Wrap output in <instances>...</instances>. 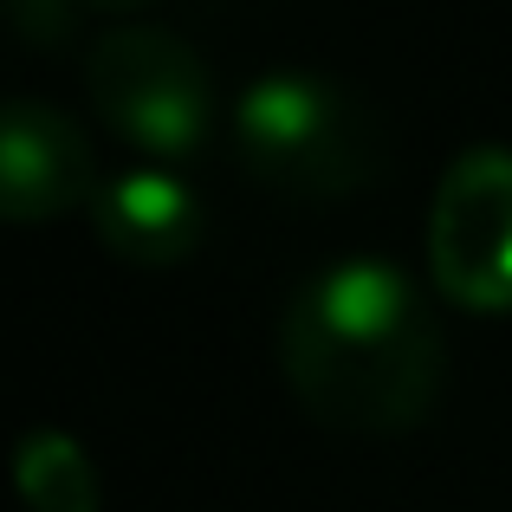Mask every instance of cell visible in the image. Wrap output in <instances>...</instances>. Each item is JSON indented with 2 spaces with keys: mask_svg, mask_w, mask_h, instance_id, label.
Listing matches in <instances>:
<instances>
[{
  "mask_svg": "<svg viewBox=\"0 0 512 512\" xmlns=\"http://www.w3.org/2000/svg\"><path fill=\"white\" fill-rule=\"evenodd\" d=\"M91 234L124 266H182L208 240V208L175 169H117L91 195Z\"/></svg>",
  "mask_w": 512,
  "mask_h": 512,
  "instance_id": "6",
  "label": "cell"
},
{
  "mask_svg": "<svg viewBox=\"0 0 512 512\" xmlns=\"http://www.w3.org/2000/svg\"><path fill=\"white\" fill-rule=\"evenodd\" d=\"M91 195H98V163L85 130L39 98H13L0 124V214L13 227H39L91 208Z\"/></svg>",
  "mask_w": 512,
  "mask_h": 512,
  "instance_id": "5",
  "label": "cell"
},
{
  "mask_svg": "<svg viewBox=\"0 0 512 512\" xmlns=\"http://www.w3.org/2000/svg\"><path fill=\"white\" fill-rule=\"evenodd\" d=\"M78 7H98V13H143V7H156V0H78Z\"/></svg>",
  "mask_w": 512,
  "mask_h": 512,
  "instance_id": "9",
  "label": "cell"
},
{
  "mask_svg": "<svg viewBox=\"0 0 512 512\" xmlns=\"http://www.w3.org/2000/svg\"><path fill=\"white\" fill-rule=\"evenodd\" d=\"M279 363L299 409L331 435H409L448 383V338L428 292L383 253L318 266L279 318Z\"/></svg>",
  "mask_w": 512,
  "mask_h": 512,
  "instance_id": "1",
  "label": "cell"
},
{
  "mask_svg": "<svg viewBox=\"0 0 512 512\" xmlns=\"http://www.w3.org/2000/svg\"><path fill=\"white\" fill-rule=\"evenodd\" d=\"M13 480H20L26 512H104V480L91 454L59 428H33L13 454Z\"/></svg>",
  "mask_w": 512,
  "mask_h": 512,
  "instance_id": "7",
  "label": "cell"
},
{
  "mask_svg": "<svg viewBox=\"0 0 512 512\" xmlns=\"http://www.w3.org/2000/svg\"><path fill=\"white\" fill-rule=\"evenodd\" d=\"M85 91L124 150L175 169L214 137V78L188 39L163 26H117L85 52Z\"/></svg>",
  "mask_w": 512,
  "mask_h": 512,
  "instance_id": "3",
  "label": "cell"
},
{
  "mask_svg": "<svg viewBox=\"0 0 512 512\" xmlns=\"http://www.w3.org/2000/svg\"><path fill=\"white\" fill-rule=\"evenodd\" d=\"M13 20H20L26 39H59L65 26H72V7L78 0H7Z\"/></svg>",
  "mask_w": 512,
  "mask_h": 512,
  "instance_id": "8",
  "label": "cell"
},
{
  "mask_svg": "<svg viewBox=\"0 0 512 512\" xmlns=\"http://www.w3.org/2000/svg\"><path fill=\"white\" fill-rule=\"evenodd\" d=\"M240 169L286 201H338L376 175V117L325 72H266L234 104Z\"/></svg>",
  "mask_w": 512,
  "mask_h": 512,
  "instance_id": "2",
  "label": "cell"
},
{
  "mask_svg": "<svg viewBox=\"0 0 512 512\" xmlns=\"http://www.w3.org/2000/svg\"><path fill=\"white\" fill-rule=\"evenodd\" d=\"M428 279L461 312L512 318V150L474 143L435 182Z\"/></svg>",
  "mask_w": 512,
  "mask_h": 512,
  "instance_id": "4",
  "label": "cell"
}]
</instances>
